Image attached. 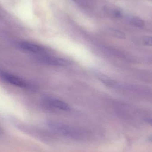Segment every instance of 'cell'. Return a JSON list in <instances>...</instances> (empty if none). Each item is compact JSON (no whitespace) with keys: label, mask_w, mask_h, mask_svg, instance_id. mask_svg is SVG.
Instances as JSON below:
<instances>
[{"label":"cell","mask_w":152,"mask_h":152,"mask_svg":"<svg viewBox=\"0 0 152 152\" xmlns=\"http://www.w3.org/2000/svg\"><path fill=\"white\" fill-rule=\"evenodd\" d=\"M38 59L41 62L50 66H65L69 64V61L64 59L50 56H41Z\"/></svg>","instance_id":"cell-1"},{"label":"cell","mask_w":152,"mask_h":152,"mask_svg":"<svg viewBox=\"0 0 152 152\" xmlns=\"http://www.w3.org/2000/svg\"><path fill=\"white\" fill-rule=\"evenodd\" d=\"M1 77L4 80L13 86L22 88L28 87V84L17 76L8 73H2L1 74Z\"/></svg>","instance_id":"cell-2"},{"label":"cell","mask_w":152,"mask_h":152,"mask_svg":"<svg viewBox=\"0 0 152 152\" xmlns=\"http://www.w3.org/2000/svg\"><path fill=\"white\" fill-rule=\"evenodd\" d=\"M19 46L24 50L34 53H43L45 52V49L42 46L28 42L20 43Z\"/></svg>","instance_id":"cell-3"},{"label":"cell","mask_w":152,"mask_h":152,"mask_svg":"<svg viewBox=\"0 0 152 152\" xmlns=\"http://www.w3.org/2000/svg\"><path fill=\"white\" fill-rule=\"evenodd\" d=\"M45 101L50 106L54 108L64 111H69L70 110L69 105L63 101L52 98H46Z\"/></svg>","instance_id":"cell-4"},{"label":"cell","mask_w":152,"mask_h":152,"mask_svg":"<svg viewBox=\"0 0 152 152\" xmlns=\"http://www.w3.org/2000/svg\"><path fill=\"white\" fill-rule=\"evenodd\" d=\"M96 75H97L98 78L100 79V80H101L102 82L105 84L106 86H112L115 85L114 81L112 80V79H111L110 78L106 76L105 75L97 72L96 73Z\"/></svg>","instance_id":"cell-5"},{"label":"cell","mask_w":152,"mask_h":152,"mask_svg":"<svg viewBox=\"0 0 152 152\" xmlns=\"http://www.w3.org/2000/svg\"><path fill=\"white\" fill-rule=\"evenodd\" d=\"M129 21L131 24L138 27H142L145 25L144 21L136 17L131 18Z\"/></svg>","instance_id":"cell-6"},{"label":"cell","mask_w":152,"mask_h":152,"mask_svg":"<svg viewBox=\"0 0 152 152\" xmlns=\"http://www.w3.org/2000/svg\"><path fill=\"white\" fill-rule=\"evenodd\" d=\"M110 33L112 35L114 36L115 37L120 38V39H125L126 37V35L124 33L119 30H117V29H110Z\"/></svg>","instance_id":"cell-7"},{"label":"cell","mask_w":152,"mask_h":152,"mask_svg":"<svg viewBox=\"0 0 152 152\" xmlns=\"http://www.w3.org/2000/svg\"><path fill=\"white\" fill-rule=\"evenodd\" d=\"M143 42L144 44L146 45V46H152V39L151 37L146 36L144 37Z\"/></svg>","instance_id":"cell-8"}]
</instances>
